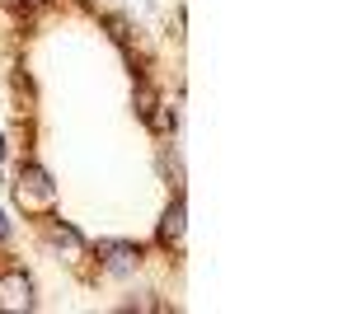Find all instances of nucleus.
Segmentation results:
<instances>
[{
    "instance_id": "nucleus-1",
    "label": "nucleus",
    "mask_w": 352,
    "mask_h": 314,
    "mask_svg": "<svg viewBox=\"0 0 352 314\" xmlns=\"http://www.w3.org/2000/svg\"><path fill=\"white\" fill-rule=\"evenodd\" d=\"M38 300H33V282H28L24 267H10V272H0V310H33Z\"/></svg>"
},
{
    "instance_id": "nucleus-2",
    "label": "nucleus",
    "mask_w": 352,
    "mask_h": 314,
    "mask_svg": "<svg viewBox=\"0 0 352 314\" xmlns=\"http://www.w3.org/2000/svg\"><path fill=\"white\" fill-rule=\"evenodd\" d=\"M99 254H109L104 272L122 277V272H132L136 262H141V244H127V239H104V244H99Z\"/></svg>"
},
{
    "instance_id": "nucleus-3",
    "label": "nucleus",
    "mask_w": 352,
    "mask_h": 314,
    "mask_svg": "<svg viewBox=\"0 0 352 314\" xmlns=\"http://www.w3.org/2000/svg\"><path fill=\"white\" fill-rule=\"evenodd\" d=\"M184 230H188V202L174 197V202L164 207V216H160V244H164V249H174V244L184 239Z\"/></svg>"
},
{
    "instance_id": "nucleus-4",
    "label": "nucleus",
    "mask_w": 352,
    "mask_h": 314,
    "mask_svg": "<svg viewBox=\"0 0 352 314\" xmlns=\"http://www.w3.org/2000/svg\"><path fill=\"white\" fill-rule=\"evenodd\" d=\"M52 174H47V169H38V164H24V169H19V202H24V197H38V202H52Z\"/></svg>"
},
{
    "instance_id": "nucleus-5",
    "label": "nucleus",
    "mask_w": 352,
    "mask_h": 314,
    "mask_svg": "<svg viewBox=\"0 0 352 314\" xmlns=\"http://www.w3.org/2000/svg\"><path fill=\"white\" fill-rule=\"evenodd\" d=\"M146 122H151V131L169 136V131H179V113H174V108H164V104H155V113H151Z\"/></svg>"
},
{
    "instance_id": "nucleus-6",
    "label": "nucleus",
    "mask_w": 352,
    "mask_h": 314,
    "mask_svg": "<svg viewBox=\"0 0 352 314\" xmlns=\"http://www.w3.org/2000/svg\"><path fill=\"white\" fill-rule=\"evenodd\" d=\"M52 239L66 244V249H85V235L76 230V225H66V221H52Z\"/></svg>"
},
{
    "instance_id": "nucleus-7",
    "label": "nucleus",
    "mask_w": 352,
    "mask_h": 314,
    "mask_svg": "<svg viewBox=\"0 0 352 314\" xmlns=\"http://www.w3.org/2000/svg\"><path fill=\"white\" fill-rule=\"evenodd\" d=\"M155 104H160V99H155V89L141 80V85H136V113H141V117H151V113H155Z\"/></svg>"
},
{
    "instance_id": "nucleus-8",
    "label": "nucleus",
    "mask_w": 352,
    "mask_h": 314,
    "mask_svg": "<svg viewBox=\"0 0 352 314\" xmlns=\"http://www.w3.org/2000/svg\"><path fill=\"white\" fill-rule=\"evenodd\" d=\"M104 24L113 28V38H118V43H122V47H127V43H132V24H127V19H118V14H109V19H104Z\"/></svg>"
},
{
    "instance_id": "nucleus-9",
    "label": "nucleus",
    "mask_w": 352,
    "mask_h": 314,
    "mask_svg": "<svg viewBox=\"0 0 352 314\" xmlns=\"http://www.w3.org/2000/svg\"><path fill=\"white\" fill-rule=\"evenodd\" d=\"M0 239H10V221H5V211H0Z\"/></svg>"
},
{
    "instance_id": "nucleus-10",
    "label": "nucleus",
    "mask_w": 352,
    "mask_h": 314,
    "mask_svg": "<svg viewBox=\"0 0 352 314\" xmlns=\"http://www.w3.org/2000/svg\"><path fill=\"white\" fill-rule=\"evenodd\" d=\"M24 5H43V0H24Z\"/></svg>"
}]
</instances>
